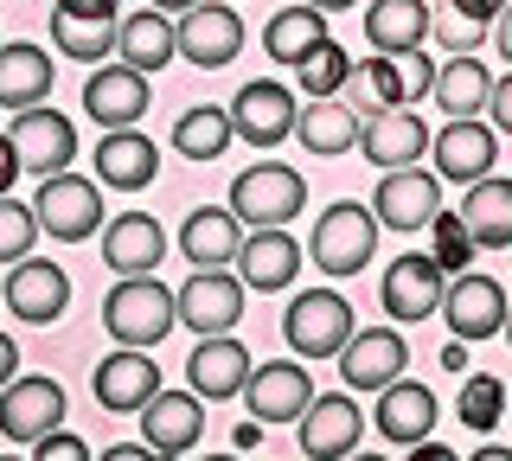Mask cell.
Returning <instances> with one entry per match:
<instances>
[{
    "label": "cell",
    "instance_id": "obj_1",
    "mask_svg": "<svg viewBox=\"0 0 512 461\" xmlns=\"http://www.w3.org/2000/svg\"><path fill=\"white\" fill-rule=\"evenodd\" d=\"M378 212L372 205H359V199H340V205H327V212L314 218V231H308V257L320 276H359L365 263H372V250H378Z\"/></svg>",
    "mask_w": 512,
    "mask_h": 461
},
{
    "label": "cell",
    "instance_id": "obj_57",
    "mask_svg": "<svg viewBox=\"0 0 512 461\" xmlns=\"http://www.w3.org/2000/svg\"><path fill=\"white\" fill-rule=\"evenodd\" d=\"M346 461H384V455H346Z\"/></svg>",
    "mask_w": 512,
    "mask_h": 461
},
{
    "label": "cell",
    "instance_id": "obj_56",
    "mask_svg": "<svg viewBox=\"0 0 512 461\" xmlns=\"http://www.w3.org/2000/svg\"><path fill=\"white\" fill-rule=\"evenodd\" d=\"M308 7H320V13H340V7H359V0H308Z\"/></svg>",
    "mask_w": 512,
    "mask_h": 461
},
{
    "label": "cell",
    "instance_id": "obj_58",
    "mask_svg": "<svg viewBox=\"0 0 512 461\" xmlns=\"http://www.w3.org/2000/svg\"><path fill=\"white\" fill-rule=\"evenodd\" d=\"M205 461H237V455H205Z\"/></svg>",
    "mask_w": 512,
    "mask_h": 461
},
{
    "label": "cell",
    "instance_id": "obj_39",
    "mask_svg": "<svg viewBox=\"0 0 512 461\" xmlns=\"http://www.w3.org/2000/svg\"><path fill=\"white\" fill-rule=\"evenodd\" d=\"M346 77H352V58H346V45H333V39H320L314 52L295 65V84L308 90V103H320V97H340V90H346Z\"/></svg>",
    "mask_w": 512,
    "mask_h": 461
},
{
    "label": "cell",
    "instance_id": "obj_4",
    "mask_svg": "<svg viewBox=\"0 0 512 461\" xmlns=\"http://www.w3.org/2000/svg\"><path fill=\"white\" fill-rule=\"evenodd\" d=\"M282 333H288V346H295L301 359H340L346 340L359 333V321H352V308H346L340 289H308V295L288 301Z\"/></svg>",
    "mask_w": 512,
    "mask_h": 461
},
{
    "label": "cell",
    "instance_id": "obj_55",
    "mask_svg": "<svg viewBox=\"0 0 512 461\" xmlns=\"http://www.w3.org/2000/svg\"><path fill=\"white\" fill-rule=\"evenodd\" d=\"M148 7H160V13H192L199 0H148Z\"/></svg>",
    "mask_w": 512,
    "mask_h": 461
},
{
    "label": "cell",
    "instance_id": "obj_42",
    "mask_svg": "<svg viewBox=\"0 0 512 461\" xmlns=\"http://www.w3.org/2000/svg\"><path fill=\"white\" fill-rule=\"evenodd\" d=\"M32 237H39V212L20 199H0V263H26Z\"/></svg>",
    "mask_w": 512,
    "mask_h": 461
},
{
    "label": "cell",
    "instance_id": "obj_13",
    "mask_svg": "<svg viewBox=\"0 0 512 461\" xmlns=\"http://www.w3.org/2000/svg\"><path fill=\"white\" fill-rule=\"evenodd\" d=\"M173 39H180V58H186V65L218 71V65H231V58L244 52V20H237L231 7H205V0H199L192 13H180Z\"/></svg>",
    "mask_w": 512,
    "mask_h": 461
},
{
    "label": "cell",
    "instance_id": "obj_36",
    "mask_svg": "<svg viewBox=\"0 0 512 461\" xmlns=\"http://www.w3.org/2000/svg\"><path fill=\"white\" fill-rule=\"evenodd\" d=\"M487 97H493V77H487V65H480V58L455 52V58L436 71V103L448 109V122L480 116V109H487Z\"/></svg>",
    "mask_w": 512,
    "mask_h": 461
},
{
    "label": "cell",
    "instance_id": "obj_29",
    "mask_svg": "<svg viewBox=\"0 0 512 461\" xmlns=\"http://www.w3.org/2000/svg\"><path fill=\"white\" fill-rule=\"evenodd\" d=\"M180 250L192 257V269H231L237 250H244V231H237L231 205H199L180 231Z\"/></svg>",
    "mask_w": 512,
    "mask_h": 461
},
{
    "label": "cell",
    "instance_id": "obj_2",
    "mask_svg": "<svg viewBox=\"0 0 512 461\" xmlns=\"http://www.w3.org/2000/svg\"><path fill=\"white\" fill-rule=\"evenodd\" d=\"M173 321H180V301H173L167 282H154V276H122L116 289L103 295V327L116 333L122 346H135V353L160 346L173 333Z\"/></svg>",
    "mask_w": 512,
    "mask_h": 461
},
{
    "label": "cell",
    "instance_id": "obj_32",
    "mask_svg": "<svg viewBox=\"0 0 512 461\" xmlns=\"http://www.w3.org/2000/svg\"><path fill=\"white\" fill-rule=\"evenodd\" d=\"M461 225L474 250H512V180H474L461 199Z\"/></svg>",
    "mask_w": 512,
    "mask_h": 461
},
{
    "label": "cell",
    "instance_id": "obj_18",
    "mask_svg": "<svg viewBox=\"0 0 512 461\" xmlns=\"http://www.w3.org/2000/svg\"><path fill=\"white\" fill-rule=\"evenodd\" d=\"M148 103H154L148 77L128 71V65H103L96 77H84V109L103 129H135V122L148 116Z\"/></svg>",
    "mask_w": 512,
    "mask_h": 461
},
{
    "label": "cell",
    "instance_id": "obj_15",
    "mask_svg": "<svg viewBox=\"0 0 512 461\" xmlns=\"http://www.w3.org/2000/svg\"><path fill=\"white\" fill-rule=\"evenodd\" d=\"M0 295H7L13 321L45 327V321H58L64 301H71V276H64L58 263H45V257H26V263H13V276L0 282Z\"/></svg>",
    "mask_w": 512,
    "mask_h": 461
},
{
    "label": "cell",
    "instance_id": "obj_43",
    "mask_svg": "<svg viewBox=\"0 0 512 461\" xmlns=\"http://www.w3.org/2000/svg\"><path fill=\"white\" fill-rule=\"evenodd\" d=\"M32 461H90V449L77 436H64V429H52V436L32 442Z\"/></svg>",
    "mask_w": 512,
    "mask_h": 461
},
{
    "label": "cell",
    "instance_id": "obj_16",
    "mask_svg": "<svg viewBox=\"0 0 512 461\" xmlns=\"http://www.w3.org/2000/svg\"><path fill=\"white\" fill-rule=\"evenodd\" d=\"M404 365H410L404 333L359 327L346 340V353H340V378H346V385H359V391H384V385H397V378H404Z\"/></svg>",
    "mask_w": 512,
    "mask_h": 461
},
{
    "label": "cell",
    "instance_id": "obj_60",
    "mask_svg": "<svg viewBox=\"0 0 512 461\" xmlns=\"http://www.w3.org/2000/svg\"><path fill=\"white\" fill-rule=\"evenodd\" d=\"M0 461H20V455H0Z\"/></svg>",
    "mask_w": 512,
    "mask_h": 461
},
{
    "label": "cell",
    "instance_id": "obj_21",
    "mask_svg": "<svg viewBox=\"0 0 512 461\" xmlns=\"http://www.w3.org/2000/svg\"><path fill=\"white\" fill-rule=\"evenodd\" d=\"M141 436H148L154 455H186L205 436V397L199 391H160L141 410Z\"/></svg>",
    "mask_w": 512,
    "mask_h": 461
},
{
    "label": "cell",
    "instance_id": "obj_22",
    "mask_svg": "<svg viewBox=\"0 0 512 461\" xmlns=\"http://www.w3.org/2000/svg\"><path fill=\"white\" fill-rule=\"evenodd\" d=\"M154 397H160V365L148 353L122 346V353H109L96 365V404L103 410H148Z\"/></svg>",
    "mask_w": 512,
    "mask_h": 461
},
{
    "label": "cell",
    "instance_id": "obj_54",
    "mask_svg": "<svg viewBox=\"0 0 512 461\" xmlns=\"http://www.w3.org/2000/svg\"><path fill=\"white\" fill-rule=\"evenodd\" d=\"M468 461H512V449H500V442H487V449H474Z\"/></svg>",
    "mask_w": 512,
    "mask_h": 461
},
{
    "label": "cell",
    "instance_id": "obj_35",
    "mask_svg": "<svg viewBox=\"0 0 512 461\" xmlns=\"http://www.w3.org/2000/svg\"><path fill=\"white\" fill-rule=\"evenodd\" d=\"M320 39H327V13L308 7V0H301V7H282L276 20L263 26V52L276 58V65H288V71H295Z\"/></svg>",
    "mask_w": 512,
    "mask_h": 461
},
{
    "label": "cell",
    "instance_id": "obj_17",
    "mask_svg": "<svg viewBox=\"0 0 512 461\" xmlns=\"http://www.w3.org/2000/svg\"><path fill=\"white\" fill-rule=\"evenodd\" d=\"M58 423H64V391L52 378H13V385L0 391V436L39 442V436H52Z\"/></svg>",
    "mask_w": 512,
    "mask_h": 461
},
{
    "label": "cell",
    "instance_id": "obj_52",
    "mask_svg": "<svg viewBox=\"0 0 512 461\" xmlns=\"http://www.w3.org/2000/svg\"><path fill=\"white\" fill-rule=\"evenodd\" d=\"M442 365H448V372H461V365H468V346L448 340V346H442Z\"/></svg>",
    "mask_w": 512,
    "mask_h": 461
},
{
    "label": "cell",
    "instance_id": "obj_31",
    "mask_svg": "<svg viewBox=\"0 0 512 461\" xmlns=\"http://www.w3.org/2000/svg\"><path fill=\"white\" fill-rule=\"evenodd\" d=\"M346 103L359 116H391V109H410V84H404V58H359L346 77Z\"/></svg>",
    "mask_w": 512,
    "mask_h": 461
},
{
    "label": "cell",
    "instance_id": "obj_28",
    "mask_svg": "<svg viewBox=\"0 0 512 461\" xmlns=\"http://www.w3.org/2000/svg\"><path fill=\"white\" fill-rule=\"evenodd\" d=\"M45 97H52V58H45V45H0V109H39Z\"/></svg>",
    "mask_w": 512,
    "mask_h": 461
},
{
    "label": "cell",
    "instance_id": "obj_46",
    "mask_svg": "<svg viewBox=\"0 0 512 461\" xmlns=\"http://www.w3.org/2000/svg\"><path fill=\"white\" fill-rule=\"evenodd\" d=\"M122 0H58V13H77V20H116Z\"/></svg>",
    "mask_w": 512,
    "mask_h": 461
},
{
    "label": "cell",
    "instance_id": "obj_53",
    "mask_svg": "<svg viewBox=\"0 0 512 461\" xmlns=\"http://www.w3.org/2000/svg\"><path fill=\"white\" fill-rule=\"evenodd\" d=\"M231 442H237V449H256V417L237 423V436H231Z\"/></svg>",
    "mask_w": 512,
    "mask_h": 461
},
{
    "label": "cell",
    "instance_id": "obj_48",
    "mask_svg": "<svg viewBox=\"0 0 512 461\" xmlns=\"http://www.w3.org/2000/svg\"><path fill=\"white\" fill-rule=\"evenodd\" d=\"M20 180V154H13V141L0 135V199H7V186Z\"/></svg>",
    "mask_w": 512,
    "mask_h": 461
},
{
    "label": "cell",
    "instance_id": "obj_30",
    "mask_svg": "<svg viewBox=\"0 0 512 461\" xmlns=\"http://www.w3.org/2000/svg\"><path fill=\"white\" fill-rule=\"evenodd\" d=\"M116 52H122V65L128 71H141V77H154L167 58H180V39H173V20L160 7L148 13H128V20H116Z\"/></svg>",
    "mask_w": 512,
    "mask_h": 461
},
{
    "label": "cell",
    "instance_id": "obj_49",
    "mask_svg": "<svg viewBox=\"0 0 512 461\" xmlns=\"http://www.w3.org/2000/svg\"><path fill=\"white\" fill-rule=\"evenodd\" d=\"M493 45H500V58L512 65V0L500 7V20H493Z\"/></svg>",
    "mask_w": 512,
    "mask_h": 461
},
{
    "label": "cell",
    "instance_id": "obj_3",
    "mask_svg": "<svg viewBox=\"0 0 512 461\" xmlns=\"http://www.w3.org/2000/svg\"><path fill=\"white\" fill-rule=\"evenodd\" d=\"M301 205H308V180L282 161H256L231 180V212H237V225H250V231L288 225Z\"/></svg>",
    "mask_w": 512,
    "mask_h": 461
},
{
    "label": "cell",
    "instance_id": "obj_27",
    "mask_svg": "<svg viewBox=\"0 0 512 461\" xmlns=\"http://www.w3.org/2000/svg\"><path fill=\"white\" fill-rule=\"evenodd\" d=\"M295 269H301V244L282 225L276 231H250L244 250H237V276H244V289H256V295L288 289V282H295Z\"/></svg>",
    "mask_w": 512,
    "mask_h": 461
},
{
    "label": "cell",
    "instance_id": "obj_59",
    "mask_svg": "<svg viewBox=\"0 0 512 461\" xmlns=\"http://www.w3.org/2000/svg\"><path fill=\"white\" fill-rule=\"evenodd\" d=\"M506 340H512V308H506Z\"/></svg>",
    "mask_w": 512,
    "mask_h": 461
},
{
    "label": "cell",
    "instance_id": "obj_11",
    "mask_svg": "<svg viewBox=\"0 0 512 461\" xmlns=\"http://www.w3.org/2000/svg\"><path fill=\"white\" fill-rule=\"evenodd\" d=\"M442 295H448V276L423 250H410V257H397L384 269V314L391 321H410V327L429 321V314H442Z\"/></svg>",
    "mask_w": 512,
    "mask_h": 461
},
{
    "label": "cell",
    "instance_id": "obj_25",
    "mask_svg": "<svg viewBox=\"0 0 512 461\" xmlns=\"http://www.w3.org/2000/svg\"><path fill=\"white\" fill-rule=\"evenodd\" d=\"M154 173H160V154H154V141L141 129H109L96 141V180L103 186L141 193V186H154Z\"/></svg>",
    "mask_w": 512,
    "mask_h": 461
},
{
    "label": "cell",
    "instance_id": "obj_47",
    "mask_svg": "<svg viewBox=\"0 0 512 461\" xmlns=\"http://www.w3.org/2000/svg\"><path fill=\"white\" fill-rule=\"evenodd\" d=\"M103 461H180V455H154L148 442H116V449H103Z\"/></svg>",
    "mask_w": 512,
    "mask_h": 461
},
{
    "label": "cell",
    "instance_id": "obj_40",
    "mask_svg": "<svg viewBox=\"0 0 512 461\" xmlns=\"http://www.w3.org/2000/svg\"><path fill=\"white\" fill-rule=\"evenodd\" d=\"M455 417L474 429V436H493L500 429V417H506V385L493 372H474L468 385H461V397H455Z\"/></svg>",
    "mask_w": 512,
    "mask_h": 461
},
{
    "label": "cell",
    "instance_id": "obj_44",
    "mask_svg": "<svg viewBox=\"0 0 512 461\" xmlns=\"http://www.w3.org/2000/svg\"><path fill=\"white\" fill-rule=\"evenodd\" d=\"M487 116H493V129H506V135H512V77H493V97H487Z\"/></svg>",
    "mask_w": 512,
    "mask_h": 461
},
{
    "label": "cell",
    "instance_id": "obj_5",
    "mask_svg": "<svg viewBox=\"0 0 512 461\" xmlns=\"http://www.w3.org/2000/svg\"><path fill=\"white\" fill-rule=\"evenodd\" d=\"M32 212H39V231H52L58 244H84L103 225V186L77 180V173H52V180H39Z\"/></svg>",
    "mask_w": 512,
    "mask_h": 461
},
{
    "label": "cell",
    "instance_id": "obj_9",
    "mask_svg": "<svg viewBox=\"0 0 512 461\" xmlns=\"http://www.w3.org/2000/svg\"><path fill=\"white\" fill-rule=\"evenodd\" d=\"M372 212H378L384 231H423V225H436V212H442V173L391 167V173L378 180Z\"/></svg>",
    "mask_w": 512,
    "mask_h": 461
},
{
    "label": "cell",
    "instance_id": "obj_24",
    "mask_svg": "<svg viewBox=\"0 0 512 461\" xmlns=\"http://www.w3.org/2000/svg\"><path fill=\"white\" fill-rule=\"evenodd\" d=\"M429 141H436V135H429L423 122L410 116V109H391V116H372V122L359 129V154H365L378 173H391V167H416V161L429 154Z\"/></svg>",
    "mask_w": 512,
    "mask_h": 461
},
{
    "label": "cell",
    "instance_id": "obj_14",
    "mask_svg": "<svg viewBox=\"0 0 512 461\" xmlns=\"http://www.w3.org/2000/svg\"><path fill=\"white\" fill-rule=\"evenodd\" d=\"M301 449H308V461H346L352 449H359V429H365V417H359V404H352L346 391H327V397H314L308 410H301Z\"/></svg>",
    "mask_w": 512,
    "mask_h": 461
},
{
    "label": "cell",
    "instance_id": "obj_41",
    "mask_svg": "<svg viewBox=\"0 0 512 461\" xmlns=\"http://www.w3.org/2000/svg\"><path fill=\"white\" fill-rule=\"evenodd\" d=\"M436 250H429V257H436V269L442 276H468V257H474V237H468V225H461V212H436Z\"/></svg>",
    "mask_w": 512,
    "mask_h": 461
},
{
    "label": "cell",
    "instance_id": "obj_8",
    "mask_svg": "<svg viewBox=\"0 0 512 461\" xmlns=\"http://www.w3.org/2000/svg\"><path fill=\"white\" fill-rule=\"evenodd\" d=\"M506 289L493 276H448V295H442V321L448 333H455L461 346H474V340H493V333H506Z\"/></svg>",
    "mask_w": 512,
    "mask_h": 461
},
{
    "label": "cell",
    "instance_id": "obj_34",
    "mask_svg": "<svg viewBox=\"0 0 512 461\" xmlns=\"http://www.w3.org/2000/svg\"><path fill=\"white\" fill-rule=\"evenodd\" d=\"M359 109L340 103V97H320L301 109V122H295V135H301V148L308 154H346V148H359Z\"/></svg>",
    "mask_w": 512,
    "mask_h": 461
},
{
    "label": "cell",
    "instance_id": "obj_10",
    "mask_svg": "<svg viewBox=\"0 0 512 461\" xmlns=\"http://www.w3.org/2000/svg\"><path fill=\"white\" fill-rule=\"evenodd\" d=\"M173 301H180V321L212 340V333H231L244 321V276H231V269H192V282Z\"/></svg>",
    "mask_w": 512,
    "mask_h": 461
},
{
    "label": "cell",
    "instance_id": "obj_33",
    "mask_svg": "<svg viewBox=\"0 0 512 461\" xmlns=\"http://www.w3.org/2000/svg\"><path fill=\"white\" fill-rule=\"evenodd\" d=\"M423 33H429L423 0H372V7H365V39H372L384 58L423 52Z\"/></svg>",
    "mask_w": 512,
    "mask_h": 461
},
{
    "label": "cell",
    "instance_id": "obj_12",
    "mask_svg": "<svg viewBox=\"0 0 512 461\" xmlns=\"http://www.w3.org/2000/svg\"><path fill=\"white\" fill-rule=\"evenodd\" d=\"M244 404H250V417H256V423H301V410L314 404V378H308V365H295V359H269V365H256L250 385H244Z\"/></svg>",
    "mask_w": 512,
    "mask_h": 461
},
{
    "label": "cell",
    "instance_id": "obj_51",
    "mask_svg": "<svg viewBox=\"0 0 512 461\" xmlns=\"http://www.w3.org/2000/svg\"><path fill=\"white\" fill-rule=\"evenodd\" d=\"M410 461H461V455H455V449H442V442H416Z\"/></svg>",
    "mask_w": 512,
    "mask_h": 461
},
{
    "label": "cell",
    "instance_id": "obj_38",
    "mask_svg": "<svg viewBox=\"0 0 512 461\" xmlns=\"http://www.w3.org/2000/svg\"><path fill=\"white\" fill-rule=\"evenodd\" d=\"M52 39H58L64 58H77V65H103V58L116 52V20H77V13H58Z\"/></svg>",
    "mask_w": 512,
    "mask_h": 461
},
{
    "label": "cell",
    "instance_id": "obj_26",
    "mask_svg": "<svg viewBox=\"0 0 512 461\" xmlns=\"http://www.w3.org/2000/svg\"><path fill=\"white\" fill-rule=\"evenodd\" d=\"M429 154H436V173L442 180H487L493 173V154H500V135L493 129H480V122H448V129L429 141Z\"/></svg>",
    "mask_w": 512,
    "mask_h": 461
},
{
    "label": "cell",
    "instance_id": "obj_45",
    "mask_svg": "<svg viewBox=\"0 0 512 461\" xmlns=\"http://www.w3.org/2000/svg\"><path fill=\"white\" fill-rule=\"evenodd\" d=\"M500 7H506V0H455V20H468V26H487V33H493Z\"/></svg>",
    "mask_w": 512,
    "mask_h": 461
},
{
    "label": "cell",
    "instance_id": "obj_23",
    "mask_svg": "<svg viewBox=\"0 0 512 461\" xmlns=\"http://www.w3.org/2000/svg\"><path fill=\"white\" fill-rule=\"evenodd\" d=\"M160 257H167V237L148 212H122L103 225V263L116 269V276H154Z\"/></svg>",
    "mask_w": 512,
    "mask_h": 461
},
{
    "label": "cell",
    "instance_id": "obj_20",
    "mask_svg": "<svg viewBox=\"0 0 512 461\" xmlns=\"http://www.w3.org/2000/svg\"><path fill=\"white\" fill-rule=\"evenodd\" d=\"M378 436L397 442V449H416V442H429V429H436V391L416 385V378H397V385L378 391Z\"/></svg>",
    "mask_w": 512,
    "mask_h": 461
},
{
    "label": "cell",
    "instance_id": "obj_50",
    "mask_svg": "<svg viewBox=\"0 0 512 461\" xmlns=\"http://www.w3.org/2000/svg\"><path fill=\"white\" fill-rule=\"evenodd\" d=\"M13 365H20V346H13V340H7V333H0V391H7V385H13Z\"/></svg>",
    "mask_w": 512,
    "mask_h": 461
},
{
    "label": "cell",
    "instance_id": "obj_6",
    "mask_svg": "<svg viewBox=\"0 0 512 461\" xmlns=\"http://www.w3.org/2000/svg\"><path fill=\"white\" fill-rule=\"evenodd\" d=\"M7 141H13V154H20V173H32V180H52V173H71V161H77V129L58 116V109H20L13 116V129H7Z\"/></svg>",
    "mask_w": 512,
    "mask_h": 461
},
{
    "label": "cell",
    "instance_id": "obj_37",
    "mask_svg": "<svg viewBox=\"0 0 512 461\" xmlns=\"http://www.w3.org/2000/svg\"><path fill=\"white\" fill-rule=\"evenodd\" d=\"M231 109H212V103H205V109H186V116H180V129H173V148H180V154H192V161H218V154L224 148H231Z\"/></svg>",
    "mask_w": 512,
    "mask_h": 461
},
{
    "label": "cell",
    "instance_id": "obj_7",
    "mask_svg": "<svg viewBox=\"0 0 512 461\" xmlns=\"http://www.w3.org/2000/svg\"><path fill=\"white\" fill-rule=\"evenodd\" d=\"M295 122H301V103H295V90L276 84V77H250L244 90H237V103H231V129L250 141V148H276V141L295 135Z\"/></svg>",
    "mask_w": 512,
    "mask_h": 461
},
{
    "label": "cell",
    "instance_id": "obj_19",
    "mask_svg": "<svg viewBox=\"0 0 512 461\" xmlns=\"http://www.w3.org/2000/svg\"><path fill=\"white\" fill-rule=\"evenodd\" d=\"M186 385L212 404V397H244L250 385V353H244V340H231V333H212V340H199L192 346V359H186Z\"/></svg>",
    "mask_w": 512,
    "mask_h": 461
}]
</instances>
